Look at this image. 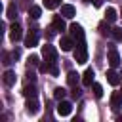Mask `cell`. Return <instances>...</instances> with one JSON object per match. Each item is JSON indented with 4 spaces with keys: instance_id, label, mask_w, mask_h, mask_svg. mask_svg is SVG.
I'll return each mask as SVG.
<instances>
[{
    "instance_id": "obj_1",
    "label": "cell",
    "mask_w": 122,
    "mask_h": 122,
    "mask_svg": "<svg viewBox=\"0 0 122 122\" xmlns=\"http://www.w3.org/2000/svg\"><path fill=\"white\" fill-rule=\"evenodd\" d=\"M74 61L80 63V65L88 61V48H86L84 42H78V46H76V50H74Z\"/></svg>"
},
{
    "instance_id": "obj_2",
    "label": "cell",
    "mask_w": 122,
    "mask_h": 122,
    "mask_svg": "<svg viewBox=\"0 0 122 122\" xmlns=\"http://www.w3.org/2000/svg\"><path fill=\"white\" fill-rule=\"evenodd\" d=\"M42 55H44V59H46V61H51V63H55V61H57V50H55L51 44L42 46Z\"/></svg>"
},
{
    "instance_id": "obj_3",
    "label": "cell",
    "mask_w": 122,
    "mask_h": 122,
    "mask_svg": "<svg viewBox=\"0 0 122 122\" xmlns=\"http://www.w3.org/2000/svg\"><path fill=\"white\" fill-rule=\"evenodd\" d=\"M69 30H71V36H72V40L84 42V29H82V27H80L78 23H71Z\"/></svg>"
},
{
    "instance_id": "obj_4",
    "label": "cell",
    "mask_w": 122,
    "mask_h": 122,
    "mask_svg": "<svg viewBox=\"0 0 122 122\" xmlns=\"http://www.w3.org/2000/svg\"><path fill=\"white\" fill-rule=\"evenodd\" d=\"M71 112H72V103H71V101L61 99V101H59V105H57V114H59V116H69Z\"/></svg>"
},
{
    "instance_id": "obj_5",
    "label": "cell",
    "mask_w": 122,
    "mask_h": 122,
    "mask_svg": "<svg viewBox=\"0 0 122 122\" xmlns=\"http://www.w3.org/2000/svg\"><path fill=\"white\" fill-rule=\"evenodd\" d=\"M23 38V30H21V27L17 25V23H13L11 27H10V40L11 42H17V40H21Z\"/></svg>"
},
{
    "instance_id": "obj_6",
    "label": "cell",
    "mask_w": 122,
    "mask_h": 122,
    "mask_svg": "<svg viewBox=\"0 0 122 122\" xmlns=\"http://www.w3.org/2000/svg\"><path fill=\"white\" fill-rule=\"evenodd\" d=\"M25 107H27V112H29V114H36V112L40 111V107H38V101H36L34 97H27V103H25Z\"/></svg>"
},
{
    "instance_id": "obj_7",
    "label": "cell",
    "mask_w": 122,
    "mask_h": 122,
    "mask_svg": "<svg viewBox=\"0 0 122 122\" xmlns=\"http://www.w3.org/2000/svg\"><path fill=\"white\" fill-rule=\"evenodd\" d=\"M109 65H111L112 69L120 65V55H118V51H116L114 48H111V50H109Z\"/></svg>"
},
{
    "instance_id": "obj_8",
    "label": "cell",
    "mask_w": 122,
    "mask_h": 122,
    "mask_svg": "<svg viewBox=\"0 0 122 122\" xmlns=\"http://www.w3.org/2000/svg\"><path fill=\"white\" fill-rule=\"evenodd\" d=\"M111 107L112 109H120L122 107V92H112V95H111Z\"/></svg>"
},
{
    "instance_id": "obj_9",
    "label": "cell",
    "mask_w": 122,
    "mask_h": 122,
    "mask_svg": "<svg viewBox=\"0 0 122 122\" xmlns=\"http://www.w3.org/2000/svg\"><path fill=\"white\" fill-rule=\"evenodd\" d=\"M74 13H76L74 6H71V4H63V6H61V15H63V17L71 19V17H74Z\"/></svg>"
},
{
    "instance_id": "obj_10",
    "label": "cell",
    "mask_w": 122,
    "mask_h": 122,
    "mask_svg": "<svg viewBox=\"0 0 122 122\" xmlns=\"http://www.w3.org/2000/svg\"><path fill=\"white\" fill-rule=\"evenodd\" d=\"M93 76H95L93 69H86V72L82 74V84L84 86H92L93 84Z\"/></svg>"
},
{
    "instance_id": "obj_11",
    "label": "cell",
    "mask_w": 122,
    "mask_h": 122,
    "mask_svg": "<svg viewBox=\"0 0 122 122\" xmlns=\"http://www.w3.org/2000/svg\"><path fill=\"white\" fill-rule=\"evenodd\" d=\"M107 80H109L111 86H118V84H120V74L111 69V71H107Z\"/></svg>"
},
{
    "instance_id": "obj_12",
    "label": "cell",
    "mask_w": 122,
    "mask_h": 122,
    "mask_svg": "<svg viewBox=\"0 0 122 122\" xmlns=\"http://www.w3.org/2000/svg\"><path fill=\"white\" fill-rule=\"evenodd\" d=\"M2 80H4V86L11 88V86L15 84V80H17V78H15V72H13V71H6V72H4V78H2Z\"/></svg>"
},
{
    "instance_id": "obj_13",
    "label": "cell",
    "mask_w": 122,
    "mask_h": 122,
    "mask_svg": "<svg viewBox=\"0 0 122 122\" xmlns=\"http://www.w3.org/2000/svg\"><path fill=\"white\" fill-rule=\"evenodd\" d=\"M51 25H53L55 30H65V29H67V25H65V21H63V15H55L53 21H51Z\"/></svg>"
},
{
    "instance_id": "obj_14",
    "label": "cell",
    "mask_w": 122,
    "mask_h": 122,
    "mask_svg": "<svg viewBox=\"0 0 122 122\" xmlns=\"http://www.w3.org/2000/svg\"><path fill=\"white\" fill-rule=\"evenodd\" d=\"M36 44H38V34L32 30V32H29V36L25 38V46H27V48H34Z\"/></svg>"
},
{
    "instance_id": "obj_15",
    "label": "cell",
    "mask_w": 122,
    "mask_h": 122,
    "mask_svg": "<svg viewBox=\"0 0 122 122\" xmlns=\"http://www.w3.org/2000/svg\"><path fill=\"white\" fill-rule=\"evenodd\" d=\"M59 46H61V50H63V51H71V50H72V46H74V42H72V38H69V36H63Z\"/></svg>"
},
{
    "instance_id": "obj_16",
    "label": "cell",
    "mask_w": 122,
    "mask_h": 122,
    "mask_svg": "<svg viewBox=\"0 0 122 122\" xmlns=\"http://www.w3.org/2000/svg\"><path fill=\"white\" fill-rule=\"evenodd\" d=\"M116 17H118V15H116V10H114V8H107V11H105V21H107V23H114Z\"/></svg>"
},
{
    "instance_id": "obj_17",
    "label": "cell",
    "mask_w": 122,
    "mask_h": 122,
    "mask_svg": "<svg viewBox=\"0 0 122 122\" xmlns=\"http://www.w3.org/2000/svg\"><path fill=\"white\" fill-rule=\"evenodd\" d=\"M29 15H30L32 19H38V17L42 15V10H40V6H30V8H29Z\"/></svg>"
},
{
    "instance_id": "obj_18",
    "label": "cell",
    "mask_w": 122,
    "mask_h": 122,
    "mask_svg": "<svg viewBox=\"0 0 122 122\" xmlns=\"http://www.w3.org/2000/svg\"><path fill=\"white\" fill-rule=\"evenodd\" d=\"M23 95L25 97H36V88L30 84V86H25L23 88Z\"/></svg>"
},
{
    "instance_id": "obj_19",
    "label": "cell",
    "mask_w": 122,
    "mask_h": 122,
    "mask_svg": "<svg viewBox=\"0 0 122 122\" xmlns=\"http://www.w3.org/2000/svg\"><path fill=\"white\" fill-rule=\"evenodd\" d=\"M44 6H46V10H55L61 6V0H44Z\"/></svg>"
},
{
    "instance_id": "obj_20",
    "label": "cell",
    "mask_w": 122,
    "mask_h": 122,
    "mask_svg": "<svg viewBox=\"0 0 122 122\" xmlns=\"http://www.w3.org/2000/svg\"><path fill=\"white\" fill-rule=\"evenodd\" d=\"M67 82H69L71 86H76V82H78V72H74V71H71V72L67 74Z\"/></svg>"
},
{
    "instance_id": "obj_21",
    "label": "cell",
    "mask_w": 122,
    "mask_h": 122,
    "mask_svg": "<svg viewBox=\"0 0 122 122\" xmlns=\"http://www.w3.org/2000/svg\"><path fill=\"white\" fill-rule=\"evenodd\" d=\"M92 90H93V95H95V97H103V86H101V84L93 82V84H92Z\"/></svg>"
},
{
    "instance_id": "obj_22",
    "label": "cell",
    "mask_w": 122,
    "mask_h": 122,
    "mask_svg": "<svg viewBox=\"0 0 122 122\" xmlns=\"http://www.w3.org/2000/svg\"><path fill=\"white\" fill-rule=\"evenodd\" d=\"M6 15H8L10 19H15V15H17V8H15V4H10V6H8Z\"/></svg>"
},
{
    "instance_id": "obj_23",
    "label": "cell",
    "mask_w": 122,
    "mask_h": 122,
    "mask_svg": "<svg viewBox=\"0 0 122 122\" xmlns=\"http://www.w3.org/2000/svg\"><path fill=\"white\" fill-rule=\"evenodd\" d=\"M111 36H112L116 42H122V29L114 27V29H112V32H111Z\"/></svg>"
},
{
    "instance_id": "obj_24",
    "label": "cell",
    "mask_w": 122,
    "mask_h": 122,
    "mask_svg": "<svg viewBox=\"0 0 122 122\" xmlns=\"http://www.w3.org/2000/svg\"><path fill=\"white\" fill-rule=\"evenodd\" d=\"M65 93H67V92H65L63 88H55V90H53V97H55L57 101H61V99L65 97Z\"/></svg>"
},
{
    "instance_id": "obj_25",
    "label": "cell",
    "mask_w": 122,
    "mask_h": 122,
    "mask_svg": "<svg viewBox=\"0 0 122 122\" xmlns=\"http://www.w3.org/2000/svg\"><path fill=\"white\" fill-rule=\"evenodd\" d=\"M99 32H101L103 36H109V34L112 32V29H109V27H107L105 23H101V25H99Z\"/></svg>"
},
{
    "instance_id": "obj_26",
    "label": "cell",
    "mask_w": 122,
    "mask_h": 122,
    "mask_svg": "<svg viewBox=\"0 0 122 122\" xmlns=\"http://www.w3.org/2000/svg\"><path fill=\"white\" fill-rule=\"evenodd\" d=\"M27 63H29V65H32V67H34V65H38V55H29Z\"/></svg>"
},
{
    "instance_id": "obj_27",
    "label": "cell",
    "mask_w": 122,
    "mask_h": 122,
    "mask_svg": "<svg viewBox=\"0 0 122 122\" xmlns=\"http://www.w3.org/2000/svg\"><path fill=\"white\" fill-rule=\"evenodd\" d=\"M80 93H82V92H80L76 86H72V97H80Z\"/></svg>"
},
{
    "instance_id": "obj_28",
    "label": "cell",
    "mask_w": 122,
    "mask_h": 122,
    "mask_svg": "<svg viewBox=\"0 0 122 122\" xmlns=\"http://www.w3.org/2000/svg\"><path fill=\"white\" fill-rule=\"evenodd\" d=\"M4 63H6V65H10V63H11V61H10V55H8V53H4Z\"/></svg>"
},
{
    "instance_id": "obj_29",
    "label": "cell",
    "mask_w": 122,
    "mask_h": 122,
    "mask_svg": "<svg viewBox=\"0 0 122 122\" xmlns=\"http://www.w3.org/2000/svg\"><path fill=\"white\" fill-rule=\"evenodd\" d=\"M92 2H93V6H95V8H99V6L103 4V0H92Z\"/></svg>"
}]
</instances>
